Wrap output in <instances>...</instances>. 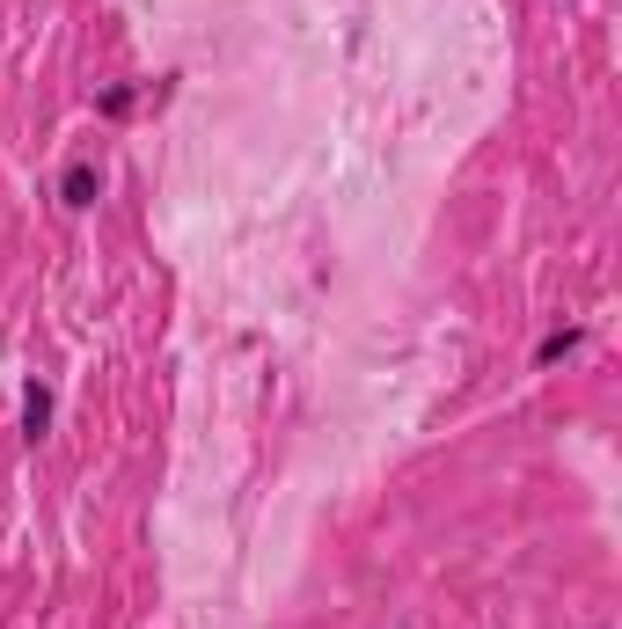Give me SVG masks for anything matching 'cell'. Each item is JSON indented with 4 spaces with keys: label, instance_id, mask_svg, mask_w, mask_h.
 Listing matches in <instances>:
<instances>
[{
    "label": "cell",
    "instance_id": "7a4b0ae2",
    "mask_svg": "<svg viewBox=\"0 0 622 629\" xmlns=\"http://www.w3.org/2000/svg\"><path fill=\"white\" fill-rule=\"evenodd\" d=\"M45 432H51V388H45V381H30V388H23V439L37 447Z\"/></svg>",
    "mask_w": 622,
    "mask_h": 629
},
{
    "label": "cell",
    "instance_id": "6da1fadb",
    "mask_svg": "<svg viewBox=\"0 0 622 629\" xmlns=\"http://www.w3.org/2000/svg\"><path fill=\"white\" fill-rule=\"evenodd\" d=\"M96 198H103V169L96 162H67V176H59V205H67V213H89Z\"/></svg>",
    "mask_w": 622,
    "mask_h": 629
},
{
    "label": "cell",
    "instance_id": "277c9868",
    "mask_svg": "<svg viewBox=\"0 0 622 629\" xmlns=\"http://www.w3.org/2000/svg\"><path fill=\"white\" fill-rule=\"evenodd\" d=\"M132 103H140V96H132V88H110V96H103L96 110H103V118H125V110H132Z\"/></svg>",
    "mask_w": 622,
    "mask_h": 629
},
{
    "label": "cell",
    "instance_id": "3957f363",
    "mask_svg": "<svg viewBox=\"0 0 622 629\" xmlns=\"http://www.w3.org/2000/svg\"><path fill=\"white\" fill-rule=\"evenodd\" d=\"M578 344H586V330H556V337L535 344V366H556V359H572Z\"/></svg>",
    "mask_w": 622,
    "mask_h": 629
}]
</instances>
